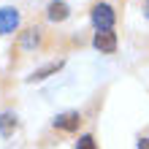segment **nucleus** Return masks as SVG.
I'll use <instances>...</instances> for the list:
<instances>
[{"label": "nucleus", "mask_w": 149, "mask_h": 149, "mask_svg": "<svg viewBox=\"0 0 149 149\" xmlns=\"http://www.w3.org/2000/svg\"><path fill=\"white\" fill-rule=\"evenodd\" d=\"M114 19H117V16H114V8L111 6L98 3V6L92 8V24L98 27V33L100 30H111L114 27Z\"/></svg>", "instance_id": "obj_1"}, {"label": "nucleus", "mask_w": 149, "mask_h": 149, "mask_svg": "<svg viewBox=\"0 0 149 149\" xmlns=\"http://www.w3.org/2000/svg\"><path fill=\"white\" fill-rule=\"evenodd\" d=\"M92 46L98 52H103V54H111V52L117 49V36H114L111 30H100V33H95Z\"/></svg>", "instance_id": "obj_2"}, {"label": "nucleus", "mask_w": 149, "mask_h": 149, "mask_svg": "<svg viewBox=\"0 0 149 149\" xmlns=\"http://www.w3.org/2000/svg\"><path fill=\"white\" fill-rule=\"evenodd\" d=\"M16 24H19V11L16 8H0V36L14 33Z\"/></svg>", "instance_id": "obj_3"}, {"label": "nucleus", "mask_w": 149, "mask_h": 149, "mask_svg": "<svg viewBox=\"0 0 149 149\" xmlns=\"http://www.w3.org/2000/svg\"><path fill=\"white\" fill-rule=\"evenodd\" d=\"M79 125H81L79 111H65V114L54 117V127H60V130H79Z\"/></svg>", "instance_id": "obj_4"}, {"label": "nucleus", "mask_w": 149, "mask_h": 149, "mask_svg": "<svg viewBox=\"0 0 149 149\" xmlns=\"http://www.w3.org/2000/svg\"><path fill=\"white\" fill-rule=\"evenodd\" d=\"M68 14H71V11H68V3H63V0H52V3H49L46 16H49L52 22H65Z\"/></svg>", "instance_id": "obj_5"}, {"label": "nucleus", "mask_w": 149, "mask_h": 149, "mask_svg": "<svg viewBox=\"0 0 149 149\" xmlns=\"http://www.w3.org/2000/svg\"><path fill=\"white\" fill-rule=\"evenodd\" d=\"M60 68H63V60H57V63H49L46 68H38V71H36V73L30 76V81H43V79H46V76H52V73H57Z\"/></svg>", "instance_id": "obj_6"}, {"label": "nucleus", "mask_w": 149, "mask_h": 149, "mask_svg": "<svg viewBox=\"0 0 149 149\" xmlns=\"http://www.w3.org/2000/svg\"><path fill=\"white\" fill-rule=\"evenodd\" d=\"M38 41H41V30L36 27V30H27L22 36V46L24 49H33V46H38Z\"/></svg>", "instance_id": "obj_7"}, {"label": "nucleus", "mask_w": 149, "mask_h": 149, "mask_svg": "<svg viewBox=\"0 0 149 149\" xmlns=\"http://www.w3.org/2000/svg\"><path fill=\"white\" fill-rule=\"evenodd\" d=\"M14 127H16V117H14V114H0V133L8 136Z\"/></svg>", "instance_id": "obj_8"}, {"label": "nucleus", "mask_w": 149, "mask_h": 149, "mask_svg": "<svg viewBox=\"0 0 149 149\" xmlns=\"http://www.w3.org/2000/svg\"><path fill=\"white\" fill-rule=\"evenodd\" d=\"M76 149H98V144H95L92 136H81V138L76 141Z\"/></svg>", "instance_id": "obj_9"}, {"label": "nucleus", "mask_w": 149, "mask_h": 149, "mask_svg": "<svg viewBox=\"0 0 149 149\" xmlns=\"http://www.w3.org/2000/svg\"><path fill=\"white\" fill-rule=\"evenodd\" d=\"M138 149H149V138H141V141H138Z\"/></svg>", "instance_id": "obj_10"}, {"label": "nucleus", "mask_w": 149, "mask_h": 149, "mask_svg": "<svg viewBox=\"0 0 149 149\" xmlns=\"http://www.w3.org/2000/svg\"><path fill=\"white\" fill-rule=\"evenodd\" d=\"M144 8H146V16H149V0H146V6H144Z\"/></svg>", "instance_id": "obj_11"}]
</instances>
